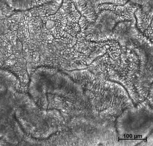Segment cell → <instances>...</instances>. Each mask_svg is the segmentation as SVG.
Listing matches in <instances>:
<instances>
[{"label":"cell","mask_w":153,"mask_h":146,"mask_svg":"<svg viewBox=\"0 0 153 146\" xmlns=\"http://www.w3.org/2000/svg\"><path fill=\"white\" fill-rule=\"evenodd\" d=\"M37 1H7L8 5L17 10H26L36 6Z\"/></svg>","instance_id":"1"}]
</instances>
